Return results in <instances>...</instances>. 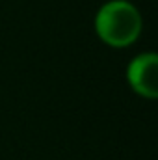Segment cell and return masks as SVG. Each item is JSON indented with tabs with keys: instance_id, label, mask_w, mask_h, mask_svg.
<instances>
[{
	"instance_id": "obj_2",
	"label": "cell",
	"mask_w": 158,
	"mask_h": 160,
	"mask_svg": "<svg viewBox=\"0 0 158 160\" xmlns=\"http://www.w3.org/2000/svg\"><path fill=\"white\" fill-rule=\"evenodd\" d=\"M128 80L132 88L147 97L155 99L158 95V58L156 54H141L128 65Z\"/></svg>"
},
{
	"instance_id": "obj_1",
	"label": "cell",
	"mask_w": 158,
	"mask_h": 160,
	"mask_svg": "<svg viewBox=\"0 0 158 160\" xmlns=\"http://www.w3.org/2000/svg\"><path fill=\"white\" fill-rule=\"evenodd\" d=\"M95 28L104 43L112 47H126L138 39L141 32V17L132 4L114 0L101 8Z\"/></svg>"
}]
</instances>
